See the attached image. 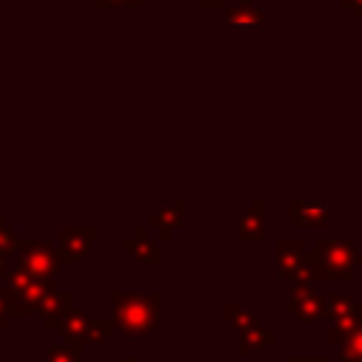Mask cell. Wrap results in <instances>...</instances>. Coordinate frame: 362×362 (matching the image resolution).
<instances>
[{"instance_id": "6da1fadb", "label": "cell", "mask_w": 362, "mask_h": 362, "mask_svg": "<svg viewBox=\"0 0 362 362\" xmlns=\"http://www.w3.org/2000/svg\"><path fill=\"white\" fill-rule=\"evenodd\" d=\"M158 305H161V294L158 291H147V294L113 291L110 294V308L116 314V328L127 339H141L156 328Z\"/></svg>"}, {"instance_id": "7a4b0ae2", "label": "cell", "mask_w": 362, "mask_h": 362, "mask_svg": "<svg viewBox=\"0 0 362 362\" xmlns=\"http://www.w3.org/2000/svg\"><path fill=\"white\" fill-rule=\"evenodd\" d=\"M48 288H51L48 283H40L37 277H31L20 266H14L8 272V288H6L8 317H28V314H34Z\"/></svg>"}, {"instance_id": "3957f363", "label": "cell", "mask_w": 362, "mask_h": 362, "mask_svg": "<svg viewBox=\"0 0 362 362\" xmlns=\"http://www.w3.org/2000/svg\"><path fill=\"white\" fill-rule=\"evenodd\" d=\"M17 266L23 272H28L31 277H37L40 283L54 286L57 269H59V255L57 246H51L48 240H23L17 249Z\"/></svg>"}, {"instance_id": "277c9868", "label": "cell", "mask_w": 362, "mask_h": 362, "mask_svg": "<svg viewBox=\"0 0 362 362\" xmlns=\"http://www.w3.org/2000/svg\"><path fill=\"white\" fill-rule=\"evenodd\" d=\"M93 240H96V229L93 226H62L57 232V255H59V263H76L82 260L85 255H90L93 249Z\"/></svg>"}, {"instance_id": "5b68a950", "label": "cell", "mask_w": 362, "mask_h": 362, "mask_svg": "<svg viewBox=\"0 0 362 362\" xmlns=\"http://www.w3.org/2000/svg\"><path fill=\"white\" fill-rule=\"evenodd\" d=\"M184 212H187V204H184V201H170V204L158 206V212L150 215V226H153L164 240H170V238L175 235V229L181 226Z\"/></svg>"}, {"instance_id": "8992f818", "label": "cell", "mask_w": 362, "mask_h": 362, "mask_svg": "<svg viewBox=\"0 0 362 362\" xmlns=\"http://www.w3.org/2000/svg\"><path fill=\"white\" fill-rule=\"evenodd\" d=\"M71 308V297H68V291H62V288H48L45 291V297L40 300V305H37V314L42 317V322L48 325V328H57L59 325V320H62V314Z\"/></svg>"}, {"instance_id": "52a82bcc", "label": "cell", "mask_w": 362, "mask_h": 362, "mask_svg": "<svg viewBox=\"0 0 362 362\" xmlns=\"http://www.w3.org/2000/svg\"><path fill=\"white\" fill-rule=\"evenodd\" d=\"M88 322H90V320H88L79 308H68V311L62 314L57 331H59V337H62L68 345H82V342L88 339Z\"/></svg>"}, {"instance_id": "ba28073f", "label": "cell", "mask_w": 362, "mask_h": 362, "mask_svg": "<svg viewBox=\"0 0 362 362\" xmlns=\"http://www.w3.org/2000/svg\"><path fill=\"white\" fill-rule=\"evenodd\" d=\"M122 246H124V252L127 255H133L139 263H158L161 260V255H158V246L150 240V235H147V229H136L130 238H124L122 240Z\"/></svg>"}, {"instance_id": "9c48e42d", "label": "cell", "mask_w": 362, "mask_h": 362, "mask_svg": "<svg viewBox=\"0 0 362 362\" xmlns=\"http://www.w3.org/2000/svg\"><path fill=\"white\" fill-rule=\"evenodd\" d=\"M113 328H116V320L113 317H96V320L88 322V339L90 342H107L110 334H113Z\"/></svg>"}, {"instance_id": "30bf717a", "label": "cell", "mask_w": 362, "mask_h": 362, "mask_svg": "<svg viewBox=\"0 0 362 362\" xmlns=\"http://www.w3.org/2000/svg\"><path fill=\"white\" fill-rule=\"evenodd\" d=\"M229 28L232 31H240V28H249V31H257L260 28V14H255L252 8H235L229 14Z\"/></svg>"}, {"instance_id": "8fae6325", "label": "cell", "mask_w": 362, "mask_h": 362, "mask_svg": "<svg viewBox=\"0 0 362 362\" xmlns=\"http://www.w3.org/2000/svg\"><path fill=\"white\" fill-rule=\"evenodd\" d=\"M82 354V345H51L45 351V362H76Z\"/></svg>"}, {"instance_id": "7c38bea8", "label": "cell", "mask_w": 362, "mask_h": 362, "mask_svg": "<svg viewBox=\"0 0 362 362\" xmlns=\"http://www.w3.org/2000/svg\"><path fill=\"white\" fill-rule=\"evenodd\" d=\"M20 243H23V240H20L8 226H3V229H0V255H11V252H17V249H20Z\"/></svg>"}, {"instance_id": "4fadbf2b", "label": "cell", "mask_w": 362, "mask_h": 362, "mask_svg": "<svg viewBox=\"0 0 362 362\" xmlns=\"http://www.w3.org/2000/svg\"><path fill=\"white\" fill-rule=\"evenodd\" d=\"M240 235L246 238H255V235H260V226H257V218H249V215H243L240 218Z\"/></svg>"}, {"instance_id": "5bb4252c", "label": "cell", "mask_w": 362, "mask_h": 362, "mask_svg": "<svg viewBox=\"0 0 362 362\" xmlns=\"http://www.w3.org/2000/svg\"><path fill=\"white\" fill-rule=\"evenodd\" d=\"M6 320H8V308H6V294H0V328L6 325Z\"/></svg>"}, {"instance_id": "9a60e30c", "label": "cell", "mask_w": 362, "mask_h": 362, "mask_svg": "<svg viewBox=\"0 0 362 362\" xmlns=\"http://www.w3.org/2000/svg\"><path fill=\"white\" fill-rule=\"evenodd\" d=\"M0 274H6V255H0Z\"/></svg>"}, {"instance_id": "2e32d148", "label": "cell", "mask_w": 362, "mask_h": 362, "mask_svg": "<svg viewBox=\"0 0 362 362\" xmlns=\"http://www.w3.org/2000/svg\"><path fill=\"white\" fill-rule=\"evenodd\" d=\"M3 226H6V218H3V215H0V229H3Z\"/></svg>"}, {"instance_id": "e0dca14e", "label": "cell", "mask_w": 362, "mask_h": 362, "mask_svg": "<svg viewBox=\"0 0 362 362\" xmlns=\"http://www.w3.org/2000/svg\"><path fill=\"white\" fill-rule=\"evenodd\" d=\"M122 362H133V359H130V356H124V359H122Z\"/></svg>"}]
</instances>
